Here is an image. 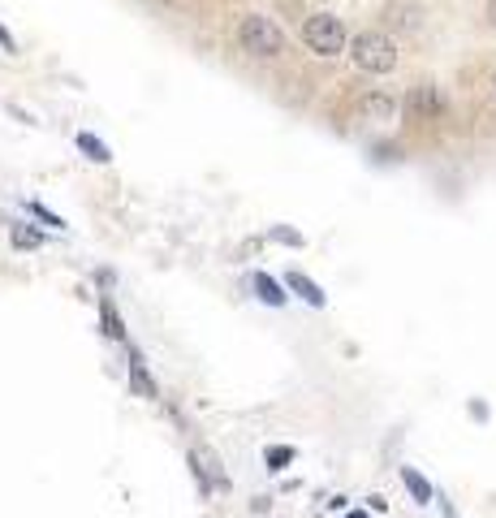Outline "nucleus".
<instances>
[{
  "label": "nucleus",
  "instance_id": "6e6552de",
  "mask_svg": "<svg viewBox=\"0 0 496 518\" xmlns=\"http://www.w3.org/2000/svg\"><path fill=\"white\" fill-rule=\"evenodd\" d=\"M255 289H259V298H264V303H272V307L285 303V294H281V286H276L272 277H255Z\"/></svg>",
  "mask_w": 496,
  "mask_h": 518
},
{
  "label": "nucleus",
  "instance_id": "dca6fc26",
  "mask_svg": "<svg viewBox=\"0 0 496 518\" xmlns=\"http://www.w3.org/2000/svg\"><path fill=\"white\" fill-rule=\"evenodd\" d=\"M488 18H492V22H496V0H488Z\"/></svg>",
  "mask_w": 496,
  "mask_h": 518
},
{
  "label": "nucleus",
  "instance_id": "39448f33",
  "mask_svg": "<svg viewBox=\"0 0 496 518\" xmlns=\"http://www.w3.org/2000/svg\"><path fill=\"white\" fill-rule=\"evenodd\" d=\"M289 289H294V294H303L311 307H324V289L315 286L311 277H303V272H289Z\"/></svg>",
  "mask_w": 496,
  "mask_h": 518
},
{
  "label": "nucleus",
  "instance_id": "f8f14e48",
  "mask_svg": "<svg viewBox=\"0 0 496 518\" xmlns=\"http://www.w3.org/2000/svg\"><path fill=\"white\" fill-rule=\"evenodd\" d=\"M362 109H367V113H380V117H388V113H393V100H385V95H371V100H367Z\"/></svg>",
  "mask_w": 496,
  "mask_h": 518
},
{
  "label": "nucleus",
  "instance_id": "20e7f679",
  "mask_svg": "<svg viewBox=\"0 0 496 518\" xmlns=\"http://www.w3.org/2000/svg\"><path fill=\"white\" fill-rule=\"evenodd\" d=\"M385 22L388 27H397V30H414L419 27V4H414V0H388Z\"/></svg>",
  "mask_w": 496,
  "mask_h": 518
},
{
  "label": "nucleus",
  "instance_id": "ddd939ff",
  "mask_svg": "<svg viewBox=\"0 0 496 518\" xmlns=\"http://www.w3.org/2000/svg\"><path fill=\"white\" fill-rule=\"evenodd\" d=\"M30 212H35V216H39V221H48V225H56V230H61V225H65V221H61V216H53V212H48V207H39V203H30Z\"/></svg>",
  "mask_w": 496,
  "mask_h": 518
},
{
  "label": "nucleus",
  "instance_id": "4468645a",
  "mask_svg": "<svg viewBox=\"0 0 496 518\" xmlns=\"http://www.w3.org/2000/svg\"><path fill=\"white\" fill-rule=\"evenodd\" d=\"M104 324H109V333H112V337H121V320H117V312H112L109 303H104Z\"/></svg>",
  "mask_w": 496,
  "mask_h": 518
},
{
  "label": "nucleus",
  "instance_id": "9d476101",
  "mask_svg": "<svg viewBox=\"0 0 496 518\" xmlns=\"http://www.w3.org/2000/svg\"><path fill=\"white\" fill-rule=\"evenodd\" d=\"M285 462H294V449H289V445H276V449H268V466H272V471H281Z\"/></svg>",
  "mask_w": 496,
  "mask_h": 518
},
{
  "label": "nucleus",
  "instance_id": "9b49d317",
  "mask_svg": "<svg viewBox=\"0 0 496 518\" xmlns=\"http://www.w3.org/2000/svg\"><path fill=\"white\" fill-rule=\"evenodd\" d=\"M13 247H22V251L39 247V233H35V230H22V225H18V230H13Z\"/></svg>",
  "mask_w": 496,
  "mask_h": 518
},
{
  "label": "nucleus",
  "instance_id": "423d86ee",
  "mask_svg": "<svg viewBox=\"0 0 496 518\" xmlns=\"http://www.w3.org/2000/svg\"><path fill=\"white\" fill-rule=\"evenodd\" d=\"M402 484L414 492V501H419V506H427V501H432V484H427L414 466H402Z\"/></svg>",
  "mask_w": 496,
  "mask_h": 518
},
{
  "label": "nucleus",
  "instance_id": "f3484780",
  "mask_svg": "<svg viewBox=\"0 0 496 518\" xmlns=\"http://www.w3.org/2000/svg\"><path fill=\"white\" fill-rule=\"evenodd\" d=\"M346 518H367V514H362V510H350V514H346Z\"/></svg>",
  "mask_w": 496,
  "mask_h": 518
},
{
  "label": "nucleus",
  "instance_id": "7ed1b4c3",
  "mask_svg": "<svg viewBox=\"0 0 496 518\" xmlns=\"http://www.w3.org/2000/svg\"><path fill=\"white\" fill-rule=\"evenodd\" d=\"M303 39L315 57H337L346 48V22L337 13H311L303 27Z\"/></svg>",
  "mask_w": 496,
  "mask_h": 518
},
{
  "label": "nucleus",
  "instance_id": "f257e3e1",
  "mask_svg": "<svg viewBox=\"0 0 496 518\" xmlns=\"http://www.w3.org/2000/svg\"><path fill=\"white\" fill-rule=\"evenodd\" d=\"M350 57L367 74H388L397 65V48H393V39H388L385 30H359L350 39Z\"/></svg>",
  "mask_w": 496,
  "mask_h": 518
},
{
  "label": "nucleus",
  "instance_id": "f03ea898",
  "mask_svg": "<svg viewBox=\"0 0 496 518\" xmlns=\"http://www.w3.org/2000/svg\"><path fill=\"white\" fill-rule=\"evenodd\" d=\"M238 44H242V53H250V57H281V53H285V35H281V27H276L272 18H264V13L242 18Z\"/></svg>",
  "mask_w": 496,
  "mask_h": 518
},
{
  "label": "nucleus",
  "instance_id": "2eb2a0df",
  "mask_svg": "<svg viewBox=\"0 0 496 518\" xmlns=\"http://www.w3.org/2000/svg\"><path fill=\"white\" fill-rule=\"evenodd\" d=\"M0 48H4V53H18V44H13V35H9V30L0 27Z\"/></svg>",
  "mask_w": 496,
  "mask_h": 518
},
{
  "label": "nucleus",
  "instance_id": "1a4fd4ad",
  "mask_svg": "<svg viewBox=\"0 0 496 518\" xmlns=\"http://www.w3.org/2000/svg\"><path fill=\"white\" fill-rule=\"evenodd\" d=\"M414 104H419L423 113H436V109H441V104H436V91H432V86H419V95L411 100V109H414Z\"/></svg>",
  "mask_w": 496,
  "mask_h": 518
},
{
  "label": "nucleus",
  "instance_id": "0eeeda50",
  "mask_svg": "<svg viewBox=\"0 0 496 518\" xmlns=\"http://www.w3.org/2000/svg\"><path fill=\"white\" fill-rule=\"evenodd\" d=\"M78 147H83V151L91 156V160H95V165H109V160H112L109 143H100L95 134H78Z\"/></svg>",
  "mask_w": 496,
  "mask_h": 518
}]
</instances>
